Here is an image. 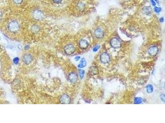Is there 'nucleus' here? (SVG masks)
<instances>
[{
	"label": "nucleus",
	"mask_w": 165,
	"mask_h": 123,
	"mask_svg": "<svg viewBox=\"0 0 165 123\" xmlns=\"http://www.w3.org/2000/svg\"><path fill=\"white\" fill-rule=\"evenodd\" d=\"M8 28L11 32L15 33L18 31L20 28V26L17 22L12 21L9 24Z\"/></svg>",
	"instance_id": "obj_1"
},
{
	"label": "nucleus",
	"mask_w": 165,
	"mask_h": 123,
	"mask_svg": "<svg viewBox=\"0 0 165 123\" xmlns=\"http://www.w3.org/2000/svg\"><path fill=\"white\" fill-rule=\"evenodd\" d=\"M64 50L66 54L70 55L74 53L75 51V48L72 44H68L64 47Z\"/></svg>",
	"instance_id": "obj_2"
},
{
	"label": "nucleus",
	"mask_w": 165,
	"mask_h": 123,
	"mask_svg": "<svg viewBox=\"0 0 165 123\" xmlns=\"http://www.w3.org/2000/svg\"><path fill=\"white\" fill-rule=\"evenodd\" d=\"M111 47L114 48H118L121 46V43L119 40L116 38H113L110 41Z\"/></svg>",
	"instance_id": "obj_3"
},
{
	"label": "nucleus",
	"mask_w": 165,
	"mask_h": 123,
	"mask_svg": "<svg viewBox=\"0 0 165 123\" xmlns=\"http://www.w3.org/2000/svg\"><path fill=\"white\" fill-rule=\"evenodd\" d=\"M59 101L61 103L64 104H69L71 102V99L68 95L64 94L61 97Z\"/></svg>",
	"instance_id": "obj_4"
},
{
	"label": "nucleus",
	"mask_w": 165,
	"mask_h": 123,
	"mask_svg": "<svg viewBox=\"0 0 165 123\" xmlns=\"http://www.w3.org/2000/svg\"><path fill=\"white\" fill-rule=\"evenodd\" d=\"M33 58L29 54H26L23 57V61L26 65H29L32 62Z\"/></svg>",
	"instance_id": "obj_5"
},
{
	"label": "nucleus",
	"mask_w": 165,
	"mask_h": 123,
	"mask_svg": "<svg viewBox=\"0 0 165 123\" xmlns=\"http://www.w3.org/2000/svg\"><path fill=\"white\" fill-rule=\"evenodd\" d=\"M100 60L103 63H108L110 62V56L108 53H103L101 54L100 56Z\"/></svg>",
	"instance_id": "obj_6"
},
{
	"label": "nucleus",
	"mask_w": 165,
	"mask_h": 123,
	"mask_svg": "<svg viewBox=\"0 0 165 123\" xmlns=\"http://www.w3.org/2000/svg\"><path fill=\"white\" fill-rule=\"evenodd\" d=\"M68 79L71 83H75L78 80L77 74L74 72H71L68 76Z\"/></svg>",
	"instance_id": "obj_7"
},
{
	"label": "nucleus",
	"mask_w": 165,
	"mask_h": 123,
	"mask_svg": "<svg viewBox=\"0 0 165 123\" xmlns=\"http://www.w3.org/2000/svg\"><path fill=\"white\" fill-rule=\"evenodd\" d=\"M158 47L155 46L151 47L149 48L148 52L149 54L152 56H156L158 53Z\"/></svg>",
	"instance_id": "obj_8"
},
{
	"label": "nucleus",
	"mask_w": 165,
	"mask_h": 123,
	"mask_svg": "<svg viewBox=\"0 0 165 123\" xmlns=\"http://www.w3.org/2000/svg\"><path fill=\"white\" fill-rule=\"evenodd\" d=\"M43 17V14L42 12H41L40 10H35L33 14V17L36 20L41 19Z\"/></svg>",
	"instance_id": "obj_9"
},
{
	"label": "nucleus",
	"mask_w": 165,
	"mask_h": 123,
	"mask_svg": "<svg viewBox=\"0 0 165 123\" xmlns=\"http://www.w3.org/2000/svg\"><path fill=\"white\" fill-rule=\"evenodd\" d=\"M94 35L97 38L101 39L103 37L104 33L101 29L98 28L95 30L94 32Z\"/></svg>",
	"instance_id": "obj_10"
},
{
	"label": "nucleus",
	"mask_w": 165,
	"mask_h": 123,
	"mask_svg": "<svg viewBox=\"0 0 165 123\" xmlns=\"http://www.w3.org/2000/svg\"><path fill=\"white\" fill-rule=\"evenodd\" d=\"M79 47L82 49H86L88 46V43L86 40H82L79 42Z\"/></svg>",
	"instance_id": "obj_11"
},
{
	"label": "nucleus",
	"mask_w": 165,
	"mask_h": 123,
	"mask_svg": "<svg viewBox=\"0 0 165 123\" xmlns=\"http://www.w3.org/2000/svg\"><path fill=\"white\" fill-rule=\"evenodd\" d=\"M152 9L151 7H144L142 9V12L143 13V14H145L146 15H148L149 14L152 13Z\"/></svg>",
	"instance_id": "obj_12"
},
{
	"label": "nucleus",
	"mask_w": 165,
	"mask_h": 123,
	"mask_svg": "<svg viewBox=\"0 0 165 123\" xmlns=\"http://www.w3.org/2000/svg\"><path fill=\"white\" fill-rule=\"evenodd\" d=\"M89 73L92 76H94L98 73V69L96 66H92L90 69Z\"/></svg>",
	"instance_id": "obj_13"
},
{
	"label": "nucleus",
	"mask_w": 165,
	"mask_h": 123,
	"mask_svg": "<svg viewBox=\"0 0 165 123\" xmlns=\"http://www.w3.org/2000/svg\"><path fill=\"white\" fill-rule=\"evenodd\" d=\"M86 62L84 58L81 59L80 64L78 65V67L80 68H83L86 67Z\"/></svg>",
	"instance_id": "obj_14"
},
{
	"label": "nucleus",
	"mask_w": 165,
	"mask_h": 123,
	"mask_svg": "<svg viewBox=\"0 0 165 123\" xmlns=\"http://www.w3.org/2000/svg\"><path fill=\"white\" fill-rule=\"evenodd\" d=\"M31 30L32 32H33L34 33H36L37 32H39V30H40V28L38 25H34L31 27Z\"/></svg>",
	"instance_id": "obj_15"
},
{
	"label": "nucleus",
	"mask_w": 165,
	"mask_h": 123,
	"mask_svg": "<svg viewBox=\"0 0 165 123\" xmlns=\"http://www.w3.org/2000/svg\"><path fill=\"white\" fill-rule=\"evenodd\" d=\"M147 92L148 93H151L153 91V87L152 85H147Z\"/></svg>",
	"instance_id": "obj_16"
},
{
	"label": "nucleus",
	"mask_w": 165,
	"mask_h": 123,
	"mask_svg": "<svg viewBox=\"0 0 165 123\" xmlns=\"http://www.w3.org/2000/svg\"><path fill=\"white\" fill-rule=\"evenodd\" d=\"M142 101V98H140V97H137V98H135V100H134V103L136 104H139L141 103Z\"/></svg>",
	"instance_id": "obj_17"
},
{
	"label": "nucleus",
	"mask_w": 165,
	"mask_h": 123,
	"mask_svg": "<svg viewBox=\"0 0 165 123\" xmlns=\"http://www.w3.org/2000/svg\"><path fill=\"white\" fill-rule=\"evenodd\" d=\"M79 73H80V77L81 79H82L83 78V76H84V70L79 69Z\"/></svg>",
	"instance_id": "obj_18"
},
{
	"label": "nucleus",
	"mask_w": 165,
	"mask_h": 123,
	"mask_svg": "<svg viewBox=\"0 0 165 123\" xmlns=\"http://www.w3.org/2000/svg\"><path fill=\"white\" fill-rule=\"evenodd\" d=\"M19 60H20V59H19V58H18V57H16L15 58H14V63L15 64V65H17L18 64L19 62Z\"/></svg>",
	"instance_id": "obj_19"
},
{
	"label": "nucleus",
	"mask_w": 165,
	"mask_h": 123,
	"mask_svg": "<svg viewBox=\"0 0 165 123\" xmlns=\"http://www.w3.org/2000/svg\"><path fill=\"white\" fill-rule=\"evenodd\" d=\"M154 10H155V12L158 13H159L161 11V8L160 7H154Z\"/></svg>",
	"instance_id": "obj_20"
},
{
	"label": "nucleus",
	"mask_w": 165,
	"mask_h": 123,
	"mask_svg": "<svg viewBox=\"0 0 165 123\" xmlns=\"http://www.w3.org/2000/svg\"><path fill=\"white\" fill-rule=\"evenodd\" d=\"M14 2L16 4H21L22 2V0H13Z\"/></svg>",
	"instance_id": "obj_21"
},
{
	"label": "nucleus",
	"mask_w": 165,
	"mask_h": 123,
	"mask_svg": "<svg viewBox=\"0 0 165 123\" xmlns=\"http://www.w3.org/2000/svg\"><path fill=\"white\" fill-rule=\"evenodd\" d=\"M99 48H100V46H97L95 47H94V48L93 49V51L94 52H95L97 51L99 49Z\"/></svg>",
	"instance_id": "obj_22"
},
{
	"label": "nucleus",
	"mask_w": 165,
	"mask_h": 123,
	"mask_svg": "<svg viewBox=\"0 0 165 123\" xmlns=\"http://www.w3.org/2000/svg\"><path fill=\"white\" fill-rule=\"evenodd\" d=\"M160 98L164 102H165V95L164 94H162L161 95V96H160Z\"/></svg>",
	"instance_id": "obj_23"
},
{
	"label": "nucleus",
	"mask_w": 165,
	"mask_h": 123,
	"mask_svg": "<svg viewBox=\"0 0 165 123\" xmlns=\"http://www.w3.org/2000/svg\"><path fill=\"white\" fill-rule=\"evenodd\" d=\"M53 1L55 3L58 4L60 3L61 2H62V0H53Z\"/></svg>",
	"instance_id": "obj_24"
},
{
	"label": "nucleus",
	"mask_w": 165,
	"mask_h": 123,
	"mask_svg": "<svg viewBox=\"0 0 165 123\" xmlns=\"http://www.w3.org/2000/svg\"><path fill=\"white\" fill-rule=\"evenodd\" d=\"M151 2L152 3V5L153 6H155V5H156V2L153 0H151Z\"/></svg>",
	"instance_id": "obj_25"
},
{
	"label": "nucleus",
	"mask_w": 165,
	"mask_h": 123,
	"mask_svg": "<svg viewBox=\"0 0 165 123\" xmlns=\"http://www.w3.org/2000/svg\"><path fill=\"white\" fill-rule=\"evenodd\" d=\"M80 57L79 56H76L75 58V60L76 61H78V60H80Z\"/></svg>",
	"instance_id": "obj_26"
},
{
	"label": "nucleus",
	"mask_w": 165,
	"mask_h": 123,
	"mask_svg": "<svg viewBox=\"0 0 165 123\" xmlns=\"http://www.w3.org/2000/svg\"><path fill=\"white\" fill-rule=\"evenodd\" d=\"M160 21L161 23H163L164 21V18L163 17H161L160 18Z\"/></svg>",
	"instance_id": "obj_27"
},
{
	"label": "nucleus",
	"mask_w": 165,
	"mask_h": 123,
	"mask_svg": "<svg viewBox=\"0 0 165 123\" xmlns=\"http://www.w3.org/2000/svg\"><path fill=\"white\" fill-rule=\"evenodd\" d=\"M1 18H2V13L1 12H0V20L1 19Z\"/></svg>",
	"instance_id": "obj_28"
},
{
	"label": "nucleus",
	"mask_w": 165,
	"mask_h": 123,
	"mask_svg": "<svg viewBox=\"0 0 165 123\" xmlns=\"http://www.w3.org/2000/svg\"><path fill=\"white\" fill-rule=\"evenodd\" d=\"M29 48V47L28 46H26L25 47V49H26V50H27V49H28Z\"/></svg>",
	"instance_id": "obj_29"
},
{
	"label": "nucleus",
	"mask_w": 165,
	"mask_h": 123,
	"mask_svg": "<svg viewBox=\"0 0 165 123\" xmlns=\"http://www.w3.org/2000/svg\"><path fill=\"white\" fill-rule=\"evenodd\" d=\"M156 0V1H157V2H158V1H157V0Z\"/></svg>",
	"instance_id": "obj_30"
}]
</instances>
